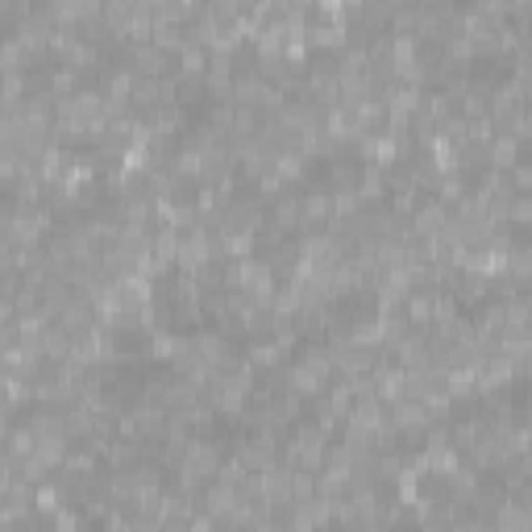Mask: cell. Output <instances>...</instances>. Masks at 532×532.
I'll return each instance as SVG.
<instances>
[{
    "instance_id": "7a4b0ae2",
    "label": "cell",
    "mask_w": 532,
    "mask_h": 532,
    "mask_svg": "<svg viewBox=\"0 0 532 532\" xmlns=\"http://www.w3.org/2000/svg\"><path fill=\"white\" fill-rule=\"evenodd\" d=\"M192 532H212V520H196V524H192Z\"/></svg>"
},
{
    "instance_id": "6da1fadb",
    "label": "cell",
    "mask_w": 532,
    "mask_h": 532,
    "mask_svg": "<svg viewBox=\"0 0 532 532\" xmlns=\"http://www.w3.org/2000/svg\"><path fill=\"white\" fill-rule=\"evenodd\" d=\"M491 162H495V167H512V162H516V137H512V133L491 137Z\"/></svg>"
}]
</instances>
